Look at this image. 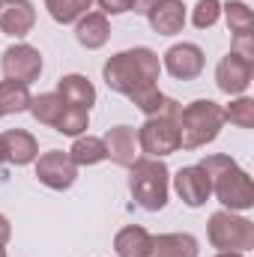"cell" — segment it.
I'll use <instances>...</instances> for the list:
<instances>
[{"label": "cell", "instance_id": "9c48e42d", "mask_svg": "<svg viewBox=\"0 0 254 257\" xmlns=\"http://www.w3.org/2000/svg\"><path fill=\"white\" fill-rule=\"evenodd\" d=\"M203 66H206L203 48L194 45V42H177L162 57V69L171 78H177V81H194V78H200Z\"/></svg>", "mask_w": 254, "mask_h": 257}, {"label": "cell", "instance_id": "7c38bea8", "mask_svg": "<svg viewBox=\"0 0 254 257\" xmlns=\"http://www.w3.org/2000/svg\"><path fill=\"white\" fill-rule=\"evenodd\" d=\"M36 9L30 0H0V33L21 39L33 30Z\"/></svg>", "mask_w": 254, "mask_h": 257}, {"label": "cell", "instance_id": "8fae6325", "mask_svg": "<svg viewBox=\"0 0 254 257\" xmlns=\"http://www.w3.org/2000/svg\"><path fill=\"white\" fill-rule=\"evenodd\" d=\"M174 192L180 194V200L191 206V209H197V206H203L206 200H209V194H212V183H209V174L200 168V165H189V168H180L174 177Z\"/></svg>", "mask_w": 254, "mask_h": 257}, {"label": "cell", "instance_id": "d6a6232c", "mask_svg": "<svg viewBox=\"0 0 254 257\" xmlns=\"http://www.w3.org/2000/svg\"><path fill=\"white\" fill-rule=\"evenodd\" d=\"M0 165H6V153H3V141H0Z\"/></svg>", "mask_w": 254, "mask_h": 257}, {"label": "cell", "instance_id": "5b68a950", "mask_svg": "<svg viewBox=\"0 0 254 257\" xmlns=\"http://www.w3.org/2000/svg\"><path fill=\"white\" fill-rule=\"evenodd\" d=\"M206 236H209V245L218 251H242L245 254L254 248V224L245 215L230 212V209H218L209 215Z\"/></svg>", "mask_w": 254, "mask_h": 257}, {"label": "cell", "instance_id": "cb8c5ba5", "mask_svg": "<svg viewBox=\"0 0 254 257\" xmlns=\"http://www.w3.org/2000/svg\"><path fill=\"white\" fill-rule=\"evenodd\" d=\"M221 15H224V21H227V27H230L233 36L236 33H251L254 18H251V9H248L245 0H227V3H221Z\"/></svg>", "mask_w": 254, "mask_h": 257}, {"label": "cell", "instance_id": "7402d4cb", "mask_svg": "<svg viewBox=\"0 0 254 257\" xmlns=\"http://www.w3.org/2000/svg\"><path fill=\"white\" fill-rule=\"evenodd\" d=\"M30 90L27 84H18V81H0V117H9V114H21L30 108Z\"/></svg>", "mask_w": 254, "mask_h": 257}, {"label": "cell", "instance_id": "4fadbf2b", "mask_svg": "<svg viewBox=\"0 0 254 257\" xmlns=\"http://www.w3.org/2000/svg\"><path fill=\"white\" fill-rule=\"evenodd\" d=\"M105 150H108V159L120 168H132L138 159H141V147H138V132L132 126H114L105 132Z\"/></svg>", "mask_w": 254, "mask_h": 257}, {"label": "cell", "instance_id": "603a6c76", "mask_svg": "<svg viewBox=\"0 0 254 257\" xmlns=\"http://www.w3.org/2000/svg\"><path fill=\"white\" fill-rule=\"evenodd\" d=\"M93 6V0H45L48 15L57 24H75L81 15H87Z\"/></svg>", "mask_w": 254, "mask_h": 257}, {"label": "cell", "instance_id": "2e32d148", "mask_svg": "<svg viewBox=\"0 0 254 257\" xmlns=\"http://www.w3.org/2000/svg\"><path fill=\"white\" fill-rule=\"evenodd\" d=\"M75 39H78V45L87 48V51L105 48L108 39H111L108 15H102V12H87V15H81V18L75 21Z\"/></svg>", "mask_w": 254, "mask_h": 257}, {"label": "cell", "instance_id": "9a60e30c", "mask_svg": "<svg viewBox=\"0 0 254 257\" xmlns=\"http://www.w3.org/2000/svg\"><path fill=\"white\" fill-rule=\"evenodd\" d=\"M147 21H150L153 33H159V36H177L186 27V3L183 0H159L147 12Z\"/></svg>", "mask_w": 254, "mask_h": 257}, {"label": "cell", "instance_id": "e0dca14e", "mask_svg": "<svg viewBox=\"0 0 254 257\" xmlns=\"http://www.w3.org/2000/svg\"><path fill=\"white\" fill-rule=\"evenodd\" d=\"M54 93L63 99L66 105H72V108L90 111V108L96 105V87H93V81H90L87 75H78V72L63 75V78L57 81V90H54Z\"/></svg>", "mask_w": 254, "mask_h": 257}, {"label": "cell", "instance_id": "44dd1931", "mask_svg": "<svg viewBox=\"0 0 254 257\" xmlns=\"http://www.w3.org/2000/svg\"><path fill=\"white\" fill-rule=\"evenodd\" d=\"M66 102L57 96V93H39V96H33L30 99V117L36 120V123H42V126L54 128L57 126V120H60V114H63Z\"/></svg>", "mask_w": 254, "mask_h": 257}, {"label": "cell", "instance_id": "ffe728a7", "mask_svg": "<svg viewBox=\"0 0 254 257\" xmlns=\"http://www.w3.org/2000/svg\"><path fill=\"white\" fill-rule=\"evenodd\" d=\"M66 153H69V159H72L78 168H93V165H99V162L108 159L105 141L96 138V135H78L75 144H72V150H66Z\"/></svg>", "mask_w": 254, "mask_h": 257}, {"label": "cell", "instance_id": "4dcf8cb0", "mask_svg": "<svg viewBox=\"0 0 254 257\" xmlns=\"http://www.w3.org/2000/svg\"><path fill=\"white\" fill-rule=\"evenodd\" d=\"M9 236H12V224H9V218L0 212V245H6V242H9Z\"/></svg>", "mask_w": 254, "mask_h": 257}, {"label": "cell", "instance_id": "836d02e7", "mask_svg": "<svg viewBox=\"0 0 254 257\" xmlns=\"http://www.w3.org/2000/svg\"><path fill=\"white\" fill-rule=\"evenodd\" d=\"M0 257H6V248H3V245H0Z\"/></svg>", "mask_w": 254, "mask_h": 257}, {"label": "cell", "instance_id": "5bb4252c", "mask_svg": "<svg viewBox=\"0 0 254 257\" xmlns=\"http://www.w3.org/2000/svg\"><path fill=\"white\" fill-rule=\"evenodd\" d=\"M0 141H3L6 162L15 165V168L33 165L39 159V141L24 128H6V132H0Z\"/></svg>", "mask_w": 254, "mask_h": 257}, {"label": "cell", "instance_id": "f546056e", "mask_svg": "<svg viewBox=\"0 0 254 257\" xmlns=\"http://www.w3.org/2000/svg\"><path fill=\"white\" fill-rule=\"evenodd\" d=\"M159 0H132V12H138V15H147L153 6H156Z\"/></svg>", "mask_w": 254, "mask_h": 257}, {"label": "cell", "instance_id": "d6986e66", "mask_svg": "<svg viewBox=\"0 0 254 257\" xmlns=\"http://www.w3.org/2000/svg\"><path fill=\"white\" fill-rule=\"evenodd\" d=\"M153 245V233L141 224H126L114 236V251L117 257H147Z\"/></svg>", "mask_w": 254, "mask_h": 257}, {"label": "cell", "instance_id": "7a4b0ae2", "mask_svg": "<svg viewBox=\"0 0 254 257\" xmlns=\"http://www.w3.org/2000/svg\"><path fill=\"white\" fill-rule=\"evenodd\" d=\"M200 168L209 174L212 194L218 197V203L230 212H245L254 206V186L248 171H242L230 156L224 153H212L206 159H200Z\"/></svg>", "mask_w": 254, "mask_h": 257}, {"label": "cell", "instance_id": "f1b7e54d", "mask_svg": "<svg viewBox=\"0 0 254 257\" xmlns=\"http://www.w3.org/2000/svg\"><path fill=\"white\" fill-rule=\"evenodd\" d=\"M102 15H126L132 12V0H93Z\"/></svg>", "mask_w": 254, "mask_h": 257}, {"label": "cell", "instance_id": "ac0fdd59", "mask_svg": "<svg viewBox=\"0 0 254 257\" xmlns=\"http://www.w3.org/2000/svg\"><path fill=\"white\" fill-rule=\"evenodd\" d=\"M200 245L191 233H159L153 236L147 257H197Z\"/></svg>", "mask_w": 254, "mask_h": 257}, {"label": "cell", "instance_id": "ba28073f", "mask_svg": "<svg viewBox=\"0 0 254 257\" xmlns=\"http://www.w3.org/2000/svg\"><path fill=\"white\" fill-rule=\"evenodd\" d=\"M0 69H3L6 81H18V84L30 87L42 75V54H39V48H33L27 42L9 45L3 51V57H0Z\"/></svg>", "mask_w": 254, "mask_h": 257}, {"label": "cell", "instance_id": "277c9868", "mask_svg": "<svg viewBox=\"0 0 254 257\" xmlns=\"http://www.w3.org/2000/svg\"><path fill=\"white\" fill-rule=\"evenodd\" d=\"M129 192L135 197V203L147 212H159L168 206V194H171V171L162 159H150L141 156L132 168H129Z\"/></svg>", "mask_w": 254, "mask_h": 257}, {"label": "cell", "instance_id": "4316f807", "mask_svg": "<svg viewBox=\"0 0 254 257\" xmlns=\"http://www.w3.org/2000/svg\"><path fill=\"white\" fill-rule=\"evenodd\" d=\"M221 18V0H197L194 9H191V24L197 30H209L215 27Z\"/></svg>", "mask_w": 254, "mask_h": 257}, {"label": "cell", "instance_id": "d4e9b609", "mask_svg": "<svg viewBox=\"0 0 254 257\" xmlns=\"http://www.w3.org/2000/svg\"><path fill=\"white\" fill-rule=\"evenodd\" d=\"M87 128H90V111L66 105L60 120H57V126H54V132H60L66 138H78V135H87Z\"/></svg>", "mask_w": 254, "mask_h": 257}, {"label": "cell", "instance_id": "1f68e13d", "mask_svg": "<svg viewBox=\"0 0 254 257\" xmlns=\"http://www.w3.org/2000/svg\"><path fill=\"white\" fill-rule=\"evenodd\" d=\"M215 257H245L242 251H218Z\"/></svg>", "mask_w": 254, "mask_h": 257}, {"label": "cell", "instance_id": "83f0119b", "mask_svg": "<svg viewBox=\"0 0 254 257\" xmlns=\"http://www.w3.org/2000/svg\"><path fill=\"white\" fill-rule=\"evenodd\" d=\"M230 51H233L236 57H242V60H251V63H254V33H236V36H233V45H230Z\"/></svg>", "mask_w": 254, "mask_h": 257}, {"label": "cell", "instance_id": "30bf717a", "mask_svg": "<svg viewBox=\"0 0 254 257\" xmlns=\"http://www.w3.org/2000/svg\"><path fill=\"white\" fill-rule=\"evenodd\" d=\"M251 78H254V63L236 57L233 51H227L215 66V87L227 96H242L251 87Z\"/></svg>", "mask_w": 254, "mask_h": 257}, {"label": "cell", "instance_id": "6da1fadb", "mask_svg": "<svg viewBox=\"0 0 254 257\" xmlns=\"http://www.w3.org/2000/svg\"><path fill=\"white\" fill-rule=\"evenodd\" d=\"M162 60L153 48H126L108 57L102 66V81L111 93L126 96L129 102L147 117H177L180 105L159 90Z\"/></svg>", "mask_w": 254, "mask_h": 257}, {"label": "cell", "instance_id": "52a82bcc", "mask_svg": "<svg viewBox=\"0 0 254 257\" xmlns=\"http://www.w3.org/2000/svg\"><path fill=\"white\" fill-rule=\"evenodd\" d=\"M33 165H36V180L51 192H69L78 180V165L63 150H48Z\"/></svg>", "mask_w": 254, "mask_h": 257}, {"label": "cell", "instance_id": "8992f818", "mask_svg": "<svg viewBox=\"0 0 254 257\" xmlns=\"http://www.w3.org/2000/svg\"><path fill=\"white\" fill-rule=\"evenodd\" d=\"M138 147L141 156L165 159L180 150V128L174 117H147L144 126L138 128Z\"/></svg>", "mask_w": 254, "mask_h": 257}, {"label": "cell", "instance_id": "3957f363", "mask_svg": "<svg viewBox=\"0 0 254 257\" xmlns=\"http://www.w3.org/2000/svg\"><path fill=\"white\" fill-rule=\"evenodd\" d=\"M174 120L180 128V150H200V147L212 144L224 126L221 105L212 99H194L191 105L177 111Z\"/></svg>", "mask_w": 254, "mask_h": 257}, {"label": "cell", "instance_id": "484cf974", "mask_svg": "<svg viewBox=\"0 0 254 257\" xmlns=\"http://www.w3.org/2000/svg\"><path fill=\"white\" fill-rule=\"evenodd\" d=\"M221 114H224V123H230V126L251 128L254 126V99L236 96L227 108H221Z\"/></svg>", "mask_w": 254, "mask_h": 257}]
</instances>
